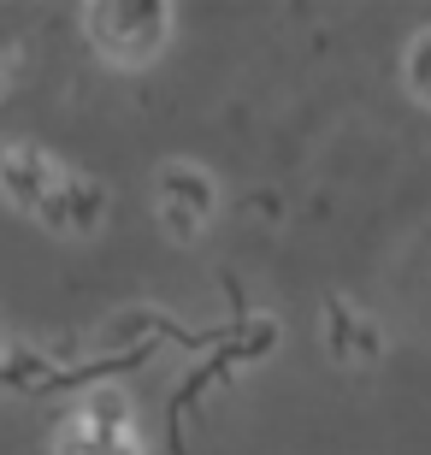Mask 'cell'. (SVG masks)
Instances as JSON below:
<instances>
[{
	"mask_svg": "<svg viewBox=\"0 0 431 455\" xmlns=\"http://www.w3.org/2000/svg\"><path fill=\"white\" fill-rule=\"evenodd\" d=\"M84 36L89 48L118 71H142L166 53L172 30H178V12L172 6H154V0H100V6H84Z\"/></svg>",
	"mask_w": 431,
	"mask_h": 455,
	"instance_id": "cell-1",
	"label": "cell"
},
{
	"mask_svg": "<svg viewBox=\"0 0 431 455\" xmlns=\"http://www.w3.org/2000/svg\"><path fill=\"white\" fill-rule=\"evenodd\" d=\"M53 455H142L136 408L124 403L118 390H89L84 403L60 420Z\"/></svg>",
	"mask_w": 431,
	"mask_h": 455,
	"instance_id": "cell-2",
	"label": "cell"
},
{
	"mask_svg": "<svg viewBox=\"0 0 431 455\" xmlns=\"http://www.w3.org/2000/svg\"><path fill=\"white\" fill-rule=\"evenodd\" d=\"M154 213L178 243H196L219 213V184L213 172L196 166V160H166L160 178H154Z\"/></svg>",
	"mask_w": 431,
	"mask_h": 455,
	"instance_id": "cell-3",
	"label": "cell"
},
{
	"mask_svg": "<svg viewBox=\"0 0 431 455\" xmlns=\"http://www.w3.org/2000/svg\"><path fill=\"white\" fill-rule=\"evenodd\" d=\"M66 184V166L53 160V154L30 148V142H12V148H0V196L24 213H42L48 196Z\"/></svg>",
	"mask_w": 431,
	"mask_h": 455,
	"instance_id": "cell-4",
	"label": "cell"
},
{
	"mask_svg": "<svg viewBox=\"0 0 431 455\" xmlns=\"http://www.w3.org/2000/svg\"><path fill=\"white\" fill-rule=\"evenodd\" d=\"M100 213H107V189H100L95 178H77V172H66V184L48 196V207H42L36 220H48L53 231L89 236V231L100 225Z\"/></svg>",
	"mask_w": 431,
	"mask_h": 455,
	"instance_id": "cell-5",
	"label": "cell"
},
{
	"mask_svg": "<svg viewBox=\"0 0 431 455\" xmlns=\"http://www.w3.org/2000/svg\"><path fill=\"white\" fill-rule=\"evenodd\" d=\"M325 343H331L337 361H348V367H361V361H379L384 355V338H379V325L366 320L361 307H348V302H331L325 307Z\"/></svg>",
	"mask_w": 431,
	"mask_h": 455,
	"instance_id": "cell-6",
	"label": "cell"
},
{
	"mask_svg": "<svg viewBox=\"0 0 431 455\" xmlns=\"http://www.w3.org/2000/svg\"><path fill=\"white\" fill-rule=\"evenodd\" d=\"M402 84H408V95L419 107H431V30H419L408 42V53H402Z\"/></svg>",
	"mask_w": 431,
	"mask_h": 455,
	"instance_id": "cell-7",
	"label": "cell"
},
{
	"mask_svg": "<svg viewBox=\"0 0 431 455\" xmlns=\"http://www.w3.org/2000/svg\"><path fill=\"white\" fill-rule=\"evenodd\" d=\"M12 77H18V60H12V48L0 42V101H6V89H12Z\"/></svg>",
	"mask_w": 431,
	"mask_h": 455,
	"instance_id": "cell-8",
	"label": "cell"
}]
</instances>
